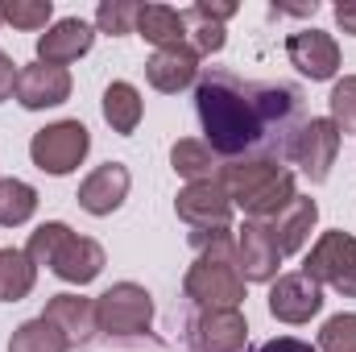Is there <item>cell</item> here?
Returning a JSON list of instances; mask_svg holds the SVG:
<instances>
[{
  "instance_id": "27",
  "label": "cell",
  "mask_w": 356,
  "mask_h": 352,
  "mask_svg": "<svg viewBox=\"0 0 356 352\" xmlns=\"http://www.w3.org/2000/svg\"><path fill=\"white\" fill-rule=\"evenodd\" d=\"M0 13H4V21L17 25V29H50L54 4H50V0H4Z\"/></svg>"
},
{
  "instance_id": "12",
  "label": "cell",
  "mask_w": 356,
  "mask_h": 352,
  "mask_svg": "<svg viewBox=\"0 0 356 352\" xmlns=\"http://www.w3.org/2000/svg\"><path fill=\"white\" fill-rule=\"evenodd\" d=\"M277 241L269 232V224L261 220H245L236 228V265H241V278L245 282H273L277 278Z\"/></svg>"
},
{
  "instance_id": "24",
  "label": "cell",
  "mask_w": 356,
  "mask_h": 352,
  "mask_svg": "<svg viewBox=\"0 0 356 352\" xmlns=\"http://www.w3.org/2000/svg\"><path fill=\"white\" fill-rule=\"evenodd\" d=\"M38 211V191L21 178H0V228H17Z\"/></svg>"
},
{
  "instance_id": "9",
  "label": "cell",
  "mask_w": 356,
  "mask_h": 352,
  "mask_svg": "<svg viewBox=\"0 0 356 352\" xmlns=\"http://www.w3.org/2000/svg\"><path fill=\"white\" fill-rule=\"evenodd\" d=\"M323 311V286L307 273H282L269 286V315L282 323H311Z\"/></svg>"
},
{
  "instance_id": "10",
  "label": "cell",
  "mask_w": 356,
  "mask_h": 352,
  "mask_svg": "<svg viewBox=\"0 0 356 352\" xmlns=\"http://www.w3.org/2000/svg\"><path fill=\"white\" fill-rule=\"evenodd\" d=\"M286 58L290 67H298L311 83H323V79H336L340 71V46L332 33L323 29H298L286 38Z\"/></svg>"
},
{
  "instance_id": "35",
  "label": "cell",
  "mask_w": 356,
  "mask_h": 352,
  "mask_svg": "<svg viewBox=\"0 0 356 352\" xmlns=\"http://www.w3.org/2000/svg\"><path fill=\"white\" fill-rule=\"evenodd\" d=\"M0 21H4V13H0Z\"/></svg>"
},
{
  "instance_id": "30",
  "label": "cell",
  "mask_w": 356,
  "mask_h": 352,
  "mask_svg": "<svg viewBox=\"0 0 356 352\" xmlns=\"http://www.w3.org/2000/svg\"><path fill=\"white\" fill-rule=\"evenodd\" d=\"M327 104H332V125L340 133H356V75H344L332 88Z\"/></svg>"
},
{
  "instance_id": "2",
  "label": "cell",
  "mask_w": 356,
  "mask_h": 352,
  "mask_svg": "<svg viewBox=\"0 0 356 352\" xmlns=\"http://www.w3.org/2000/svg\"><path fill=\"white\" fill-rule=\"evenodd\" d=\"M195 108H199L207 145L216 154H228V158L245 154L266 129L257 108H253V99H245V91H241V83L232 75H207L195 88Z\"/></svg>"
},
{
  "instance_id": "22",
  "label": "cell",
  "mask_w": 356,
  "mask_h": 352,
  "mask_svg": "<svg viewBox=\"0 0 356 352\" xmlns=\"http://www.w3.org/2000/svg\"><path fill=\"white\" fill-rule=\"evenodd\" d=\"M38 282V265L25 249H0V303H21Z\"/></svg>"
},
{
  "instance_id": "17",
  "label": "cell",
  "mask_w": 356,
  "mask_h": 352,
  "mask_svg": "<svg viewBox=\"0 0 356 352\" xmlns=\"http://www.w3.org/2000/svg\"><path fill=\"white\" fill-rule=\"evenodd\" d=\"M104 265H108V257H104L99 241H91V237H75V232H71V237L58 245V253H54L50 269H54L63 282H71V286H88V282H95V278L104 273Z\"/></svg>"
},
{
  "instance_id": "34",
  "label": "cell",
  "mask_w": 356,
  "mask_h": 352,
  "mask_svg": "<svg viewBox=\"0 0 356 352\" xmlns=\"http://www.w3.org/2000/svg\"><path fill=\"white\" fill-rule=\"evenodd\" d=\"M336 25L356 38V0H340V4H336Z\"/></svg>"
},
{
  "instance_id": "28",
  "label": "cell",
  "mask_w": 356,
  "mask_h": 352,
  "mask_svg": "<svg viewBox=\"0 0 356 352\" xmlns=\"http://www.w3.org/2000/svg\"><path fill=\"white\" fill-rule=\"evenodd\" d=\"M137 8H141V4H133V0H104V4L95 8V25H99V33H112V38L133 33V25H137Z\"/></svg>"
},
{
  "instance_id": "23",
  "label": "cell",
  "mask_w": 356,
  "mask_h": 352,
  "mask_svg": "<svg viewBox=\"0 0 356 352\" xmlns=\"http://www.w3.org/2000/svg\"><path fill=\"white\" fill-rule=\"evenodd\" d=\"M71 349V340L50 323V319H25L17 332H13V340H8V352H67Z\"/></svg>"
},
{
  "instance_id": "18",
  "label": "cell",
  "mask_w": 356,
  "mask_h": 352,
  "mask_svg": "<svg viewBox=\"0 0 356 352\" xmlns=\"http://www.w3.org/2000/svg\"><path fill=\"white\" fill-rule=\"evenodd\" d=\"M42 319H50L71 344H88L91 336L99 332L95 328V298H83V294H54L46 303Z\"/></svg>"
},
{
  "instance_id": "13",
  "label": "cell",
  "mask_w": 356,
  "mask_h": 352,
  "mask_svg": "<svg viewBox=\"0 0 356 352\" xmlns=\"http://www.w3.org/2000/svg\"><path fill=\"white\" fill-rule=\"evenodd\" d=\"M13 95L29 112L58 108L63 99H71V71L67 67H50V63H29V67H21Z\"/></svg>"
},
{
  "instance_id": "11",
  "label": "cell",
  "mask_w": 356,
  "mask_h": 352,
  "mask_svg": "<svg viewBox=\"0 0 356 352\" xmlns=\"http://www.w3.org/2000/svg\"><path fill=\"white\" fill-rule=\"evenodd\" d=\"M249 319L241 311H199L191 319V352H245Z\"/></svg>"
},
{
  "instance_id": "32",
  "label": "cell",
  "mask_w": 356,
  "mask_h": 352,
  "mask_svg": "<svg viewBox=\"0 0 356 352\" xmlns=\"http://www.w3.org/2000/svg\"><path fill=\"white\" fill-rule=\"evenodd\" d=\"M182 17H186V21H211V25H224L228 17H236V4H232V0H220V4L199 0V4H191Z\"/></svg>"
},
{
  "instance_id": "20",
  "label": "cell",
  "mask_w": 356,
  "mask_h": 352,
  "mask_svg": "<svg viewBox=\"0 0 356 352\" xmlns=\"http://www.w3.org/2000/svg\"><path fill=\"white\" fill-rule=\"evenodd\" d=\"M133 33H141L149 46L166 50V46H182L186 42V17L170 8V4H141L137 8V25Z\"/></svg>"
},
{
  "instance_id": "29",
  "label": "cell",
  "mask_w": 356,
  "mask_h": 352,
  "mask_svg": "<svg viewBox=\"0 0 356 352\" xmlns=\"http://www.w3.org/2000/svg\"><path fill=\"white\" fill-rule=\"evenodd\" d=\"M319 352H356V311L332 315L319 332Z\"/></svg>"
},
{
  "instance_id": "4",
  "label": "cell",
  "mask_w": 356,
  "mask_h": 352,
  "mask_svg": "<svg viewBox=\"0 0 356 352\" xmlns=\"http://www.w3.org/2000/svg\"><path fill=\"white\" fill-rule=\"evenodd\" d=\"M88 150H91V133L83 120H54V125L38 129L33 141H29L33 166L42 175H54V178L79 170V162L88 158Z\"/></svg>"
},
{
  "instance_id": "15",
  "label": "cell",
  "mask_w": 356,
  "mask_h": 352,
  "mask_svg": "<svg viewBox=\"0 0 356 352\" xmlns=\"http://www.w3.org/2000/svg\"><path fill=\"white\" fill-rule=\"evenodd\" d=\"M95 42V29H91L83 17H63L54 21L42 38H38V63H50V67H67L75 58H83Z\"/></svg>"
},
{
  "instance_id": "3",
  "label": "cell",
  "mask_w": 356,
  "mask_h": 352,
  "mask_svg": "<svg viewBox=\"0 0 356 352\" xmlns=\"http://www.w3.org/2000/svg\"><path fill=\"white\" fill-rule=\"evenodd\" d=\"M220 186L228 191L232 207H241L249 220H273L277 211L290 207V199L298 195L294 175L282 170L273 158H245V162H228L220 170Z\"/></svg>"
},
{
  "instance_id": "36",
  "label": "cell",
  "mask_w": 356,
  "mask_h": 352,
  "mask_svg": "<svg viewBox=\"0 0 356 352\" xmlns=\"http://www.w3.org/2000/svg\"><path fill=\"white\" fill-rule=\"evenodd\" d=\"M0 58H4V50H0Z\"/></svg>"
},
{
  "instance_id": "16",
  "label": "cell",
  "mask_w": 356,
  "mask_h": 352,
  "mask_svg": "<svg viewBox=\"0 0 356 352\" xmlns=\"http://www.w3.org/2000/svg\"><path fill=\"white\" fill-rule=\"evenodd\" d=\"M195 75H199V50L186 46V42H182V46H166V50H154V58L145 63V79H149V88L166 91V95L191 88Z\"/></svg>"
},
{
  "instance_id": "8",
  "label": "cell",
  "mask_w": 356,
  "mask_h": 352,
  "mask_svg": "<svg viewBox=\"0 0 356 352\" xmlns=\"http://www.w3.org/2000/svg\"><path fill=\"white\" fill-rule=\"evenodd\" d=\"M178 220H186L191 228H228L232 220V199L220 186V178H203V182H186L175 199Z\"/></svg>"
},
{
  "instance_id": "14",
  "label": "cell",
  "mask_w": 356,
  "mask_h": 352,
  "mask_svg": "<svg viewBox=\"0 0 356 352\" xmlns=\"http://www.w3.org/2000/svg\"><path fill=\"white\" fill-rule=\"evenodd\" d=\"M129 166L124 162H104V166H95L83 182H79V207L88 211V216H112L124 199H129Z\"/></svg>"
},
{
  "instance_id": "6",
  "label": "cell",
  "mask_w": 356,
  "mask_h": 352,
  "mask_svg": "<svg viewBox=\"0 0 356 352\" xmlns=\"http://www.w3.org/2000/svg\"><path fill=\"white\" fill-rule=\"evenodd\" d=\"M302 273L315 278L319 286H332L344 298H356V237L340 232V228L323 232L311 245V253L302 262Z\"/></svg>"
},
{
  "instance_id": "26",
  "label": "cell",
  "mask_w": 356,
  "mask_h": 352,
  "mask_svg": "<svg viewBox=\"0 0 356 352\" xmlns=\"http://www.w3.org/2000/svg\"><path fill=\"white\" fill-rule=\"evenodd\" d=\"M71 237V228L63 224V220H46V224H38L33 232H29V245H25V257L33 265H50L54 262V253H58V245Z\"/></svg>"
},
{
  "instance_id": "31",
  "label": "cell",
  "mask_w": 356,
  "mask_h": 352,
  "mask_svg": "<svg viewBox=\"0 0 356 352\" xmlns=\"http://www.w3.org/2000/svg\"><path fill=\"white\" fill-rule=\"evenodd\" d=\"M186 25H195V50L199 54H220L224 50V42H228L224 25H211V21H186Z\"/></svg>"
},
{
  "instance_id": "19",
  "label": "cell",
  "mask_w": 356,
  "mask_h": 352,
  "mask_svg": "<svg viewBox=\"0 0 356 352\" xmlns=\"http://www.w3.org/2000/svg\"><path fill=\"white\" fill-rule=\"evenodd\" d=\"M315 220H319V203L307 199V195H294L290 207L269 220V232H273V241H277V253H298V249L311 241Z\"/></svg>"
},
{
  "instance_id": "33",
  "label": "cell",
  "mask_w": 356,
  "mask_h": 352,
  "mask_svg": "<svg viewBox=\"0 0 356 352\" xmlns=\"http://www.w3.org/2000/svg\"><path fill=\"white\" fill-rule=\"evenodd\" d=\"M257 352H319L315 344H307V340H294V336H282V340H269L261 344Z\"/></svg>"
},
{
  "instance_id": "1",
  "label": "cell",
  "mask_w": 356,
  "mask_h": 352,
  "mask_svg": "<svg viewBox=\"0 0 356 352\" xmlns=\"http://www.w3.org/2000/svg\"><path fill=\"white\" fill-rule=\"evenodd\" d=\"M191 245L199 249V257L182 278L186 298L203 311H241L245 278L236 265V237H228V228H195Z\"/></svg>"
},
{
  "instance_id": "5",
  "label": "cell",
  "mask_w": 356,
  "mask_h": 352,
  "mask_svg": "<svg viewBox=\"0 0 356 352\" xmlns=\"http://www.w3.org/2000/svg\"><path fill=\"white\" fill-rule=\"evenodd\" d=\"M154 323V298L137 282H116L95 298V328L108 336H141Z\"/></svg>"
},
{
  "instance_id": "7",
  "label": "cell",
  "mask_w": 356,
  "mask_h": 352,
  "mask_svg": "<svg viewBox=\"0 0 356 352\" xmlns=\"http://www.w3.org/2000/svg\"><path fill=\"white\" fill-rule=\"evenodd\" d=\"M336 154H340V129L332 125V116H311L290 141V158L302 166V175L311 182H327Z\"/></svg>"
},
{
  "instance_id": "25",
  "label": "cell",
  "mask_w": 356,
  "mask_h": 352,
  "mask_svg": "<svg viewBox=\"0 0 356 352\" xmlns=\"http://www.w3.org/2000/svg\"><path fill=\"white\" fill-rule=\"evenodd\" d=\"M170 166H175V175H182L186 182L211 178V145H207V141H195V137H182V141L170 145Z\"/></svg>"
},
{
  "instance_id": "21",
  "label": "cell",
  "mask_w": 356,
  "mask_h": 352,
  "mask_svg": "<svg viewBox=\"0 0 356 352\" xmlns=\"http://www.w3.org/2000/svg\"><path fill=\"white\" fill-rule=\"evenodd\" d=\"M104 120L120 137L137 133V125H141V91L133 88V83H124V79L108 83L104 88Z\"/></svg>"
}]
</instances>
